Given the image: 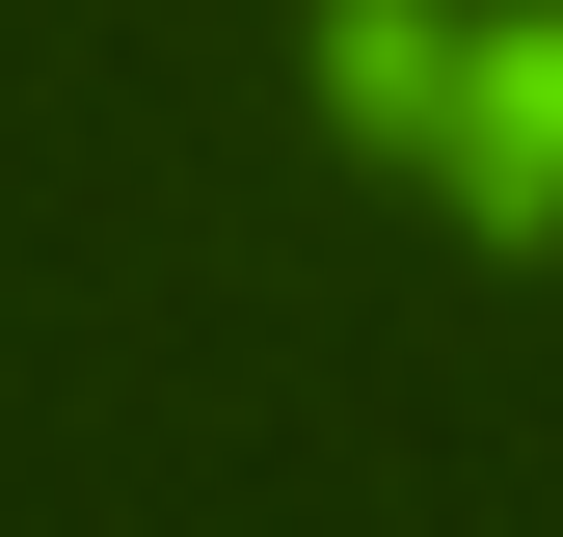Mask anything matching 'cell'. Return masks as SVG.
Masks as SVG:
<instances>
[{"instance_id": "cell-1", "label": "cell", "mask_w": 563, "mask_h": 537, "mask_svg": "<svg viewBox=\"0 0 563 537\" xmlns=\"http://www.w3.org/2000/svg\"><path fill=\"white\" fill-rule=\"evenodd\" d=\"M322 81L483 242H563V0H322Z\"/></svg>"}]
</instances>
